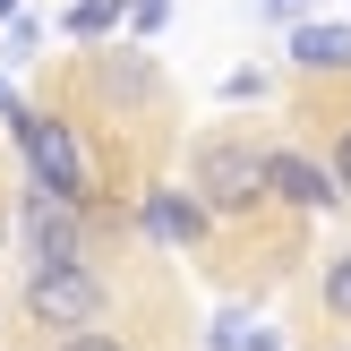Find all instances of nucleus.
Here are the masks:
<instances>
[{
  "mask_svg": "<svg viewBox=\"0 0 351 351\" xmlns=\"http://www.w3.org/2000/svg\"><path fill=\"white\" fill-rule=\"evenodd\" d=\"M9 317L26 335L60 343V335H86V326H112L120 317V283H112L103 257L95 266H26L17 291H9Z\"/></svg>",
  "mask_w": 351,
  "mask_h": 351,
  "instance_id": "1",
  "label": "nucleus"
},
{
  "mask_svg": "<svg viewBox=\"0 0 351 351\" xmlns=\"http://www.w3.org/2000/svg\"><path fill=\"white\" fill-rule=\"evenodd\" d=\"M9 137H17V163H26V189H43V197L95 215L103 171H95V154H86V137H77V120H69V112H51V103H17Z\"/></svg>",
  "mask_w": 351,
  "mask_h": 351,
  "instance_id": "2",
  "label": "nucleus"
},
{
  "mask_svg": "<svg viewBox=\"0 0 351 351\" xmlns=\"http://www.w3.org/2000/svg\"><path fill=\"white\" fill-rule=\"evenodd\" d=\"M189 197L215 223H257L266 215V137L257 129H206L189 146Z\"/></svg>",
  "mask_w": 351,
  "mask_h": 351,
  "instance_id": "3",
  "label": "nucleus"
},
{
  "mask_svg": "<svg viewBox=\"0 0 351 351\" xmlns=\"http://www.w3.org/2000/svg\"><path fill=\"white\" fill-rule=\"evenodd\" d=\"M17 249H26V266H95V215L43 197V189H17Z\"/></svg>",
  "mask_w": 351,
  "mask_h": 351,
  "instance_id": "4",
  "label": "nucleus"
},
{
  "mask_svg": "<svg viewBox=\"0 0 351 351\" xmlns=\"http://www.w3.org/2000/svg\"><path fill=\"white\" fill-rule=\"evenodd\" d=\"M266 206H274V215H300V223L308 215H335L343 189H335V171H326V154L274 137V146H266Z\"/></svg>",
  "mask_w": 351,
  "mask_h": 351,
  "instance_id": "5",
  "label": "nucleus"
},
{
  "mask_svg": "<svg viewBox=\"0 0 351 351\" xmlns=\"http://www.w3.org/2000/svg\"><path fill=\"white\" fill-rule=\"evenodd\" d=\"M86 86H95V103H103L112 120H146L154 103H163V69H154L137 43L95 51V60H86Z\"/></svg>",
  "mask_w": 351,
  "mask_h": 351,
  "instance_id": "6",
  "label": "nucleus"
},
{
  "mask_svg": "<svg viewBox=\"0 0 351 351\" xmlns=\"http://www.w3.org/2000/svg\"><path fill=\"white\" fill-rule=\"evenodd\" d=\"M137 223H146V240H163V249H197V240H215V215H206L189 189H137Z\"/></svg>",
  "mask_w": 351,
  "mask_h": 351,
  "instance_id": "7",
  "label": "nucleus"
},
{
  "mask_svg": "<svg viewBox=\"0 0 351 351\" xmlns=\"http://www.w3.org/2000/svg\"><path fill=\"white\" fill-rule=\"evenodd\" d=\"M291 69L300 77H351V26H291Z\"/></svg>",
  "mask_w": 351,
  "mask_h": 351,
  "instance_id": "8",
  "label": "nucleus"
},
{
  "mask_svg": "<svg viewBox=\"0 0 351 351\" xmlns=\"http://www.w3.org/2000/svg\"><path fill=\"white\" fill-rule=\"evenodd\" d=\"M317 308H326V326L351 335V249H335V257L317 266Z\"/></svg>",
  "mask_w": 351,
  "mask_h": 351,
  "instance_id": "9",
  "label": "nucleus"
},
{
  "mask_svg": "<svg viewBox=\"0 0 351 351\" xmlns=\"http://www.w3.org/2000/svg\"><path fill=\"white\" fill-rule=\"evenodd\" d=\"M43 351H137V343H129V326H86V335H60Z\"/></svg>",
  "mask_w": 351,
  "mask_h": 351,
  "instance_id": "10",
  "label": "nucleus"
},
{
  "mask_svg": "<svg viewBox=\"0 0 351 351\" xmlns=\"http://www.w3.org/2000/svg\"><path fill=\"white\" fill-rule=\"evenodd\" d=\"M326 171H335V189H343V206H351V112L335 120V137H326Z\"/></svg>",
  "mask_w": 351,
  "mask_h": 351,
  "instance_id": "11",
  "label": "nucleus"
},
{
  "mask_svg": "<svg viewBox=\"0 0 351 351\" xmlns=\"http://www.w3.org/2000/svg\"><path fill=\"white\" fill-rule=\"evenodd\" d=\"M163 17H171V0H129V34H137V43L163 34Z\"/></svg>",
  "mask_w": 351,
  "mask_h": 351,
  "instance_id": "12",
  "label": "nucleus"
},
{
  "mask_svg": "<svg viewBox=\"0 0 351 351\" xmlns=\"http://www.w3.org/2000/svg\"><path fill=\"white\" fill-rule=\"evenodd\" d=\"M223 95H232V103H257V95H266V77H257V69H232V77H223Z\"/></svg>",
  "mask_w": 351,
  "mask_h": 351,
  "instance_id": "13",
  "label": "nucleus"
},
{
  "mask_svg": "<svg viewBox=\"0 0 351 351\" xmlns=\"http://www.w3.org/2000/svg\"><path fill=\"white\" fill-rule=\"evenodd\" d=\"M266 17H283V26H308V0H266Z\"/></svg>",
  "mask_w": 351,
  "mask_h": 351,
  "instance_id": "14",
  "label": "nucleus"
},
{
  "mask_svg": "<svg viewBox=\"0 0 351 351\" xmlns=\"http://www.w3.org/2000/svg\"><path fill=\"white\" fill-rule=\"evenodd\" d=\"M317 351H351V335H335V343H317Z\"/></svg>",
  "mask_w": 351,
  "mask_h": 351,
  "instance_id": "15",
  "label": "nucleus"
},
{
  "mask_svg": "<svg viewBox=\"0 0 351 351\" xmlns=\"http://www.w3.org/2000/svg\"><path fill=\"white\" fill-rule=\"evenodd\" d=\"M0 249H9V215H0Z\"/></svg>",
  "mask_w": 351,
  "mask_h": 351,
  "instance_id": "16",
  "label": "nucleus"
},
{
  "mask_svg": "<svg viewBox=\"0 0 351 351\" xmlns=\"http://www.w3.org/2000/svg\"><path fill=\"white\" fill-rule=\"evenodd\" d=\"M0 17H17V0H0Z\"/></svg>",
  "mask_w": 351,
  "mask_h": 351,
  "instance_id": "17",
  "label": "nucleus"
}]
</instances>
